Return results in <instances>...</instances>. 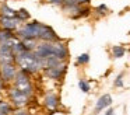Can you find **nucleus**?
<instances>
[{"label": "nucleus", "instance_id": "nucleus-1", "mask_svg": "<svg viewBox=\"0 0 130 115\" xmlns=\"http://www.w3.org/2000/svg\"><path fill=\"white\" fill-rule=\"evenodd\" d=\"M37 58H57L60 60H66L69 55L67 46L62 41H53V42H43L37 44L35 49L32 50Z\"/></svg>", "mask_w": 130, "mask_h": 115}, {"label": "nucleus", "instance_id": "nucleus-2", "mask_svg": "<svg viewBox=\"0 0 130 115\" xmlns=\"http://www.w3.org/2000/svg\"><path fill=\"white\" fill-rule=\"evenodd\" d=\"M15 66L20 67V70L25 72L27 74H34L38 70H41L39 59L35 56L32 50H25L15 56Z\"/></svg>", "mask_w": 130, "mask_h": 115}, {"label": "nucleus", "instance_id": "nucleus-3", "mask_svg": "<svg viewBox=\"0 0 130 115\" xmlns=\"http://www.w3.org/2000/svg\"><path fill=\"white\" fill-rule=\"evenodd\" d=\"M41 25L42 22L34 21L31 22H25L21 25V28L18 30V38L21 41H27V39H34V41H39V31H41Z\"/></svg>", "mask_w": 130, "mask_h": 115}, {"label": "nucleus", "instance_id": "nucleus-4", "mask_svg": "<svg viewBox=\"0 0 130 115\" xmlns=\"http://www.w3.org/2000/svg\"><path fill=\"white\" fill-rule=\"evenodd\" d=\"M13 81H14V87L17 90H20L21 93H24L28 97H32V94H34V87H32L29 74H27L23 70H18Z\"/></svg>", "mask_w": 130, "mask_h": 115}, {"label": "nucleus", "instance_id": "nucleus-5", "mask_svg": "<svg viewBox=\"0 0 130 115\" xmlns=\"http://www.w3.org/2000/svg\"><path fill=\"white\" fill-rule=\"evenodd\" d=\"M9 97H10V101H11L13 105L18 107V108L25 107L27 104L29 103V100H31V97L25 95L24 93H21L20 90L15 88V87H11V88L9 90Z\"/></svg>", "mask_w": 130, "mask_h": 115}, {"label": "nucleus", "instance_id": "nucleus-6", "mask_svg": "<svg viewBox=\"0 0 130 115\" xmlns=\"http://www.w3.org/2000/svg\"><path fill=\"white\" fill-rule=\"evenodd\" d=\"M7 63L15 65V55L9 45H6L4 42H0V65Z\"/></svg>", "mask_w": 130, "mask_h": 115}, {"label": "nucleus", "instance_id": "nucleus-7", "mask_svg": "<svg viewBox=\"0 0 130 115\" xmlns=\"http://www.w3.org/2000/svg\"><path fill=\"white\" fill-rule=\"evenodd\" d=\"M17 66L14 63H7V65H0V74L4 83H10L14 80L15 74H17Z\"/></svg>", "mask_w": 130, "mask_h": 115}, {"label": "nucleus", "instance_id": "nucleus-8", "mask_svg": "<svg viewBox=\"0 0 130 115\" xmlns=\"http://www.w3.org/2000/svg\"><path fill=\"white\" fill-rule=\"evenodd\" d=\"M20 24L23 22L17 18V17H3L0 16V28H3V30H9V31H13L14 32Z\"/></svg>", "mask_w": 130, "mask_h": 115}, {"label": "nucleus", "instance_id": "nucleus-9", "mask_svg": "<svg viewBox=\"0 0 130 115\" xmlns=\"http://www.w3.org/2000/svg\"><path fill=\"white\" fill-rule=\"evenodd\" d=\"M64 73H66V63L64 62H62L60 65H57V66H55V67H51V69L45 70V74L48 76V77L53 79V80H60V79L64 76Z\"/></svg>", "mask_w": 130, "mask_h": 115}, {"label": "nucleus", "instance_id": "nucleus-10", "mask_svg": "<svg viewBox=\"0 0 130 115\" xmlns=\"http://www.w3.org/2000/svg\"><path fill=\"white\" fill-rule=\"evenodd\" d=\"M110 104H112V97H110V94H104V95H101V97L98 98V101H96V105H95L94 112H95V114H99L102 109H104V108H108Z\"/></svg>", "mask_w": 130, "mask_h": 115}, {"label": "nucleus", "instance_id": "nucleus-11", "mask_svg": "<svg viewBox=\"0 0 130 115\" xmlns=\"http://www.w3.org/2000/svg\"><path fill=\"white\" fill-rule=\"evenodd\" d=\"M43 104L48 109H56L57 105H59V97L55 94H46L45 98H43Z\"/></svg>", "mask_w": 130, "mask_h": 115}, {"label": "nucleus", "instance_id": "nucleus-12", "mask_svg": "<svg viewBox=\"0 0 130 115\" xmlns=\"http://www.w3.org/2000/svg\"><path fill=\"white\" fill-rule=\"evenodd\" d=\"M0 16L3 17H15V10L11 8L6 2L0 3Z\"/></svg>", "mask_w": 130, "mask_h": 115}, {"label": "nucleus", "instance_id": "nucleus-13", "mask_svg": "<svg viewBox=\"0 0 130 115\" xmlns=\"http://www.w3.org/2000/svg\"><path fill=\"white\" fill-rule=\"evenodd\" d=\"M15 17H17L21 22H25L31 18V14L28 13L27 8H18V10H15Z\"/></svg>", "mask_w": 130, "mask_h": 115}, {"label": "nucleus", "instance_id": "nucleus-14", "mask_svg": "<svg viewBox=\"0 0 130 115\" xmlns=\"http://www.w3.org/2000/svg\"><path fill=\"white\" fill-rule=\"evenodd\" d=\"M11 36H14L13 31H9V30H3V28H0V42L7 41V39H10Z\"/></svg>", "mask_w": 130, "mask_h": 115}, {"label": "nucleus", "instance_id": "nucleus-15", "mask_svg": "<svg viewBox=\"0 0 130 115\" xmlns=\"http://www.w3.org/2000/svg\"><path fill=\"white\" fill-rule=\"evenodd\" d=\"M0 109H2L6 115H10L13 112V107L10 105V103H7V101H0Z\"/></svg>", "mask_w": 130, "mask_h": 115}, {"label": "nucleus", "instance_id": "nucleus-16", "mask_svg": "<svg viewBox=\"0 0 130 115\" xmlns=\"http://www.w3.org/2000/svg\"><path fill=\"white\" fill-rule=\"evenodd\" d=\"M124 48L123 46H120V45H115V46L112 48V53H113V56L115 58H122V56L124 55Z\"/></svg>", "mask_w": 130, "mask_h": 115}, {"label": "nucleus", "instance_id": "nucleus-17", "mask_svg": "<svg viewBox=\"0 0 130 115\" xmlns=\"http://www.w3.org/2000/svg\"><path fill=\"white\" fill-rule=\"evenodd\" d=\"M90 62V55L88 53H83V55H80L78 58H77V63L78 65H85Z\"/></svg>", "mask_w": 130, "mask_h": 115}, {"label": "nucleus", "instance_id": "nucleus-18", "mask_svg": "<svg viewBox=\"0 0 130 115\" xmlns=\"http://www.w3.org/2000/svg\"><path fill=\"white\" fill-rule=\"evenodd\" d=\"M78 87H80V90H81L83 93H88V91H90V84H88L85 80H80L78 81Z\"/></svg>", "mask_w": 130, "mask_h": 115}, {"label": "nucleus", "instance_id": "nucleus-19", "mask_svg": "<svg viewBox=\"0 0 130 115\" xmlns=\"http://www.w3.org/2000/svg\"><path fill=\"white\" fill-rule=\"evenodd\" d=\"M122 86H123V73H120L115 80V87H122Z\"/></svg>", "mask_w": 130, "mask_h": 115}, {"label": "nucleus", "instance_id": "nucleus-20", "mask_svg": "<svg viewBox=\"0 0 130 115\" xmlns=\"http://www.w3.org/2000/svg\"><path fill=\"white\" fill-rule=\"evenodd\" d=\"M106 10H108V7L105 4H101V6L96 7V11H98V13H106Z\"/></svg>", "mask_w": 130, "mask_h": 115}, {"label": "nucleus", "instance_id": "nucleus-21", "mask_svg": "<svg viewBox=\"0 0 130 115\" xmlns=\"http://www.w3.org/2000/svg\"><path fill=\"white\" fill-rule=\"evenodd\" d=\"M14 115H32V114H31V112L24 111V109H18V111H15V112H14Z\"/></svg>", "mask_w": 130, "mask_h": 115}, {"label": "nucleus", "instance_id": "nucleus-22", "mask_svg": "<svg viewBox=\"0 0 130 115\" xmlns=\"http://www.w3.org/2000/svg\"><path fill=\"white\" fill-rule=\"evenodd\" d=\"M76 2H77V4H78V6H84V4H88L91 0H76Z\"/></svg>", "mask_w": 130, "mask_h": 115}, {"label": "nucleus", "instance_id": "nucleus-23", "mask_svg": "<svg viewBox=\"0 0 130 115\" xmlns=\"http://www.w3.org/2000/svg\"><path fill=\"white\" fill-rule=\"evenodd\" d=\"M49 3H52V4H56V6H62L63 0H48Z\"/></svg>", "mask_w": 130, "mask_h": 115}, {"label": "nucleus", "instance_id": "nucleus-24", "mask_svg": "<svg viewBox=\"0 0 130 115\" xmlns=\"http://www.w3.org/2000/svg\"><path fill=\"white\" fill-rule=\"evenodd\" d=\"M4 87H6V83L3 81V79H2V74H0V91H2V90H4Z\"/></svg>", "mask_w": 130, "mask_h": 115}, {"label": "nucleus", "instance_id": "nucleus-25", "mask_svg": "<svg viewBox=\"0 0 130 115\" xmlns=\"http://www.w3.org/2000/svg\"><path fill=\"white\" fill-rule=\"evenodd\" d=\"M113 112H115V111H113V108H108L106 109V114H105V115H113Z\"/></svg>", "mask_w": 130, "mask_h": 115}, {"label": "nucleus", "instance_id": "nucleus-26", "mask_svg": "<svg viewBox=\"0 0 130 115\" xmlns=\"http://www.w3.org/2000/svg\"><path fill=\"white\" fill-rule=\"evenodd\" d=\"M0 115H6V114H4V112L2 111V109H0Z\"/></svg>", "mask_w": 130, "mask_h": 115}]
</instances>
